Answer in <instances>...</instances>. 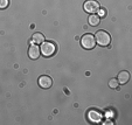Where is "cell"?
Returning <instances> with one entry per match:
<instances>
[{"mask_svg": "<svg viewBox=\"0 0 132 125\" xmlns=\"http://www.w3.org/2000/svg\"><path fill=\"white\" fill-rule=\"evenodd\" d=\"M118 80H116V78H112V80H110V82H109V85H110V88H117L118 87Z\"/></svg>", "mask_w": 132, "mask_h": 125, "instance_id": "8fae6325", "label": "cell"}, {"mask_svg": "<svg viewBox=\"0 0 132 125\" xmlns=\"http://www.w3.org/2000/svg\"><path fill=\"white\" fill-rule=\"evenodd\" d=\"M95 40L97 41V43L101 46H109L110 42H111V36H110V34L106 33L105 30H100V32L96 33Z\"/></svg>", "mask_w": 132, "mask_h": 125, "instance_id": "6da1fadb", "label": "cell"}, {"mask_svg": "<svg viewBox=\"0 0 132 125\" xmlns=\"http://www.w3.org/2000/svg\"><path fill=\"white\" fill-rule=\"evenodd\" d=\"M28 55H29V57L33 59V60L37 59L40 56V49H39V47L35 45H32L29 47V49H28Z\"/></svg>", "mask_w": 132, "mask_h": 125, "instance_id": "8992f818", "label": "cell"}, {"mask_svg": "<svg viewBox=\"0 0 132 125\" xmlns=\"http://www.w3.org/2000/svg\"><path fill=\"white\" fill-rule=\"evenodd\" d=\"M101 21V18L100 15H96V14H91L89 16V23L91 26H97Z\"/></svg>", "mask_w": 132, "mask_h": 125, "instance_id": "30bf717a", "label": "cell"}, {"mask_svg": "<svg viewBox=\"0 0 132 125\" xmlns=\"http://www.w3.org/2000/svg\"><path fill=\"white\" fill-rule=\"evenodd\" d=\"M129 80H130V74L127 71H120L119 75H118V82L120 84H125Z\"/></svg>", "mask_w": 132, "mask_h": 125, "instance_id": "52a82bcc", "label": "cell"}, {"mask_svg": "<svg viewBox=\"0 0 132 125\" xmlns=\"http://www.w3.org/2000/svg\"><path fill=\"white\" fill-rule=\"evenodd\" d=\"M98 13H100V16H103V15H105V11L104 10H98Z\"/></svg>", "mask_w": 132, "mask_h": 125, "instance_id": "4fadbf2b", "label": "cell"}, {"mask_svg": "<svg viewBox=\"0 0 132 125\" xmlns=\"http://www.w3.org/2000/svg\"><path fill=\"white\" fill-rule=\"evenodd\" d=\"M43 41H45V36H43L41 33H35V34L33 35V38H32V42L33 43L39 45V43H42Z\"/></svg>", "mask_w": 132, "mask_h": 125, "instance_id": "9c48e42d", "label": "cell"}, {"mask_svg": "<svg viewBox=\"0 0 132 125\" xmlns=\"http://www.w3.org/2000/svg\"><path fill=\"white\" fill-rule=\"evenodd\" d=\"M89 119L94 123H98V122H101V119H102V116H101V113H98L97 111H90Z\"/></svg>", "mask_w": 132, "mask_h": 125, "instance_id": "ba28073f", "label": "cell"}, {"mask_svg": "<svg viewBox=\"0 0 132 125\" xmlns=\"http://www.w3.org/2000/svg\"><path fill=\"white\" fill-rule=\"evenodd\" d=\"M95 43H96V40H95V36L92 34H85L81 39V45L85 49H92V48L95 47Z\"/></svg>", "mask_w": 132, "mask_h": 125, "instance_id": "7a4b0ae2", "label": "cell"}, {"mask_svg": "<svg viewBox=\"0 0 132 125\" xmlns=\"http://www.w3.org/2000/svg\"><path fill=\"white\" fill-rule=\"evenodd\" d=\"M52 84H53V82H52V78H50L49 76H41V77L39 78V85H40L41 88H43V89L50 88Z\"/></svg>", "mask_w": 132, "mask_h": 125, "instance_id": "5b68a950", "label": "cell"}, {"mask_svg": "<svg viewBox=\"0 0 132 125\" xmlns=\"http://www.w3.org/2000/svg\"><path fill=\"white\" fill-rule=\"evenodd\" d=\"M41 53L45 56H52L55 52H56V46L53 42H43L41 46Z\"/></svg>", "mask_w": 132, "mask_h": 125, "instance_id": "3957f363", "label": "cell"}, {"mask_svg": "<svg viewBox=\"0 0 132 125\" xmlns=\"http://www.w3.org/2000/svg\"><path fill=\"white\" fill-rule=\"evenodd\" d=\"M83 8H84L85 12L94 14V13L98 12V10H100V4H98L96 0H88V1L84 3Z\"/></svg>", "mask_w": 132, "mask_h": 125, "instance_id": "277c9868", "label": "cell"}, {"mask_svg": "<svg viewBox=\"0 0 132 125\" xmlns=\"http://www.w3.org/2000/svg\"><path fill=\"white\" fill-rule=\"evenodd\" d=\"M8 4H10V0H0V8L1 10L6 8L8 6Z\"/></svg>", "mask_w": 132, "mask_h": 125, "instance_id": "7c38bea8", "label": "cell"}]
</instances>
